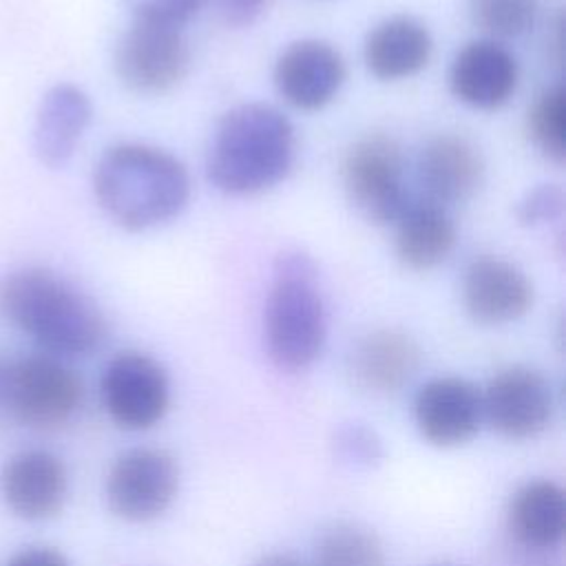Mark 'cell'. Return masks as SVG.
Instances as JSON below:
<instances>
[{
    "mask_svg": "<svg viewBox=\"0 0 566 566\" xmlns=\"http://www.w3.org/2000/svg\"><path fill=\"white\" fill-rule=\"evenodd\" d=\"M0 314L53 356H86L106 338L99 307L64 276L38 265L0 276Z\"/></svg>",
    "mask_w": 566,
    "mask_h": 566,
    "instance_id": "cell-1",
    "label": "cell"
},
{
    "mask_svg": "<svg viewBox=\"0 0 566 566\" xmlns=\"http://www.w3.org/2000/svg\"><path fill=\"white\" fill-rule=\"evenodd\" d=\"M104 214L124 230H148L177 217L190 197L186 166L170 153L124 142L106 148L93 170Z\"/></svg>",
    "mask_w": 566,
    "mask_h": 566,
    "instance_id": "cell-2",
    "label": "cell"
},
{
    "mask_svg": "<svg viewBox=\"0 0 566 566\" xmlns=\"http://www.w3.org/2000/svg\"><path fill=\"white\" fill-rule=\"evenodd\" d=\"M294 128L274 106L250 102L228 111L212 137L208 179L228 195L272 188L294 164Z\"/></svg>",
    "mask_w": 566,
    "mask_h": 566,
    "instance_id": "cell-3",
    "label": "cell"
},
{
    "mask_svg": "<svg viewBox=\"0 0 566 566\" xmlns=\"http://www.w3.org/2000/svg\"><path fill=\"white\" fill-rule=\"evenodd\" d=\"M263 336L268 356L283 371H303L321 356L327 318L310 256H279L263 312Z\"/></svg>",
    "mask_w": 566,
    "mask_h": 566,
    "instance_id": "cell-4",
    "label": "cell"
},
{
    "mask_svg": "<svg viewBox=\"0 0 566 566\" xmlns=\"http://www.w3.org/2000/svg\"><path fill=\"white\" fill-rule=\"evenodd\" d=\"M84 398L80 374L53 354H27L0 374V400L13 420L31 429L69 422Z\"/></svg>",
    "mask_w": 566,
    "mask_h": 566,
    "instance_id": "cell-5",
    "label": "cell"
},
{
    "mask_svg": "<svg viewBox=\"0 0 566 566\" xmlns=\"http://www.w3.org/2000/svg\"><path fill=\"white\" fill-rule=\"evenodd\" d=\"M340 179L352 206L374 223H394L411 201L405 188L402 148L380 133L365 135L349 146Z\"/></svg>",
    "mask_w": 566,
    "mask_h": 566,
    "instance_id": "cell-6",
    "label": "cell"
},
{
    "mask_svg": "<svg viewBox=\"0 0 566 566\" xmlns=\"http://www.w3.org/2000/svg\"><path fill=\"white\" fill-rule=\"evenodd\" d=\"M181 484L179 462L157 447H135L115 458L106 473V504L124 522L142 524L164 515Z\"/></svg>",
    "mask_w": 566,
    "mask_h": 566,
    "instance_id": "cell-7",
    "label": "cell"
},
{
    "mask_svg": "<svg viewBox=\"0 0 566 566\" xmlns=\"http://www.w3.org/2000/svg\"><path fill=\"white\" fill-rule=\"evenodd\" d=\"M99 396L119 429L146 431L159 424L170 407V380L153 356L119 352L102 371Z\"/></svg>",
    "mask_w": 566,
    "mask_h": 566,
    "instance_id": "cell-8",
    "label": "cell"
},
{
    "mask_svg": "<svg viewBox=\"0 0 566 566\" xmlns=\"http://www.w3.org/2000/svg\"><path fill=\"white\" fill-rule=\"evenodd\" d=\"M117 77L137 93H164L190 69L181 27L133 18L115 46Z\"/></svg>",
    "mask_w": 566,
    "mask_h": 566,
    "instance_id": "cell-9",
    "label": "cell"
},
{
    "mask_svg": "<svg viewBox=\"0 0 566 566\" xmlns=\"http://www.w3.org/2000/svg\"><path fill=\"white\" fill-rule=\"evenodd\" d=\"M553 407L551 382L524 365L497 371L482 389L484 422L509 440L539 436L551 424Z\"/></svg>",
    "mask_w": 566,
    "mask_h": 566,
    "instance_id": "cell-10",
    "label": "cell"
},
{
    "mask_svg": "<svg viewBox=\"0 0 566 566\" xmlns=\"http://www.w3.org/2000/svg\"><path fill=\"white\" fill-rule=\"evenodd\" d=\"M413 422L429 444L462 447L475 438L484 422L482 391L460 376L431 378L413 398Z\"/></svg>",
    "mask_w": 566,
    "mask_h": 566,
    "instance_id": "cell-11",
    "label": "cell"
},
{
    "mask_svg": "<svg viewBox=\"0 0 566 566\" xmlns=\"http://www.w3.org/2000/svg\"><path fill=\"white\" fill-rule=\"evenodd\" d=\"M0 493L13 515L49 520L62 511L69 495L66 464L46 449L20 451L0 471Z\"/></svg>",
    "mask_w": 566,
    "mask_h": 566,
    "instance_id": "cell-12",
    "label": "cell"
},
{
    "mask_svg": "<svg viewBox=\"0 0 566 566\" xmlns=\"http://www.w3.org/2000/svg\"><path fill=\"white\" fill-rule=\"evenodd\" d=\"M345 82L340 53L323 40L292 42L274 64V84L281 97L301 111L329 104Z\"/></svg>",
    "mask_w": 566,
    "mask_h": 566,
    "instance_id": "cell-13",
    "label": "cell"
},
{
    "mask_svg": "<svg viewBox=\"0 0 566 566\" xmlns=\"http://www.w3.org/2000/svg\"><path fill=\"white\" fill-rule=\"evenodd\" d=\"M462 303L473 321L504 325L531 310L533 285L517 265L497 256H480L464 272Z\"/></svg>",
    "mask_w": 566,
    "mask_h": 566,
    "instance_id": "cell-14",
    "label": "cell"
},
{
    "mask_svg": "<svg viewBox=\"0 0 566 566\" xmlns=\"http://www.w3.org/2000/svg\"><path fill=\"white\" fill-rule=\"evenodd\" d=\"M517 60L495 40H475L462 46L449 71L453 95L480 111L500 108L517 88Z\"/></svg>",
    "mask_w": 566,
    "mask_h": 566,
    "instance_id": "cell-15",
    "label": "cell"
},
{
    "mask_svg": "<svg viewBox=\"0 0 566 566\" xmlns=\"http://www.w3.org/2000/svg\"><path fill=\"white\" fill-rule=\"evenodd\" d=\"M418 179L427 199L444 206L471 199L484 179L480 150L460 135H438L429 139L418 159Z\"/></svg>",
    "mask_w": 566,
    "mask_h": 566,
    "instance_id": "cell-16",
    "label": "cell"
},
{
    "mask_svg": "<svg viewBox=\"0 0 566 566\" xmlns=\"http://www.w3.org/2000/svg\"><path fill=\"white\" fill-rule=\"evenodd\" d=\"M91 99L80 86L71 82L51 86L42 95L33 122V153L40 164L64 166L91 124Z\"/></svg>",
    "mask_w": 566,
    "mask_h": 566,
    "instance_id": "cell-17",
    "label": "cell"
},
{
    "mask_svg": "<svg viewBox=\"0 0 566 566\" xmlns=\"http://www.w3.org/2000/svg\"><path fill=\"white\" fill-rule=\"evenodd\" d=\"M420 365L418 343L400 329H376L363 336L349 358L356 387L387 396L402 389Z\"/></svg>",
    "mask_w": 566,
    "mask_h": 566,
    "instance_id": "cell-18",
    "label": "cell"
},
{
    "mask_svg": "<svg viewBox=\"0 0 566 566\" xmlns=\"http://www.w3.org/2000/svg\"><path fill=\"white\" fill-rule=\"evenodd\" d=\"M431 51V33L420 20L394 15L369 31L363 57L371 75L394 82L420 73L429 64Z\"/></svg>",
    "mask_w": 566,
    "mask_h": 566,
    "instance_id": "cell-19",
    "label": "cell"
},
{
    "mask_svg": "<svg viewBox=\"0 0 566 566\" xmlns=\"http://www.w3.org/2000/svg\"><path fill=\"white\" fill-rule=\"evenodd\" d=\"M509 528L533 551L557 548L566 531V495L553 480H531L511 497Z\"/></svg>",
    "mask_w": 566,
    "mask_h": 566,
    "instance_id": "cell-20",
    "label": "cell"
},
{
    "mask_svg": "<svg viewBox=\"0 0 566 566\" xmlns=\"http://www.w3.org/2000/svg\"><path fill=\"white\" fill-rule=\"evenodd\" d=\"M396 223V254L411 270L440 265L455 248V226L447 210L429 199L409 201Z\"/></svg>",
    "mask_w": 566,
    "mask_h": 566,
    "instance_id": "cell-21",
    "label": "cell"
},
{
    "mask_svg": "<svg viewBox=\"0 0 566 566\" xmlns=\"http://www.w3.org/2000/svg\"><path fill=\"white\" fill-rule=\"evenodd\" d=\"M312 566H387V555L374 531L340 522L316 539Z\"/></svg>",
    "mask_w": 566,
    "mask_h": 566,
    "instance_id": "cell-22",
    "label": "cell"
},
{
    "mask_svg": "<svg viewBox=\"0 0 566 566\" xmlns=\"http://www.w3.org/2000/svg\"><path fill=\"white\" fill-rule=\"evenodd\" d=\"M533 144L553 161L566 157V91L562 84L546 88L528 111Z\"/></svg>",
    "mask_w": 566,
    "mask_h": 566,
    "instance_id": "cell-23",
    "label": "cell"
},
{
    "mask_svg": "<svg viewBox=\"0 0 566 566\" xmlns=\"http://www.w3.org/2000/svg\"><path fill=\"white\" fill-rule=\"evenodd\" d=\"M473 22L491 38L524 35L537 15V0H469Z\"/></svg>",
    "mask_w": 566,
    "mask_h": 566,
    "instance_id": "cell-24",
    "label": "cell"
},
{
    "mask_svg": "<svg viewBox=\"0 0 566 566\" xmlns=\"http://www.w3.org/2000/svg\"><path fill=\"white\" fill-rule=\"evenodd\" d=\"M564 208V195L557 186L544 184L535 190H531L517 206V219L524 226H539L546 221H553L562 214Z\"/></svg>",
    "mask_w": 566,
    "mask_h": 566,
    "instance_id": "cell-25",
    "label": "cell"
},
{
    "mask_svg": "<svg viewBox=\"0 0 566 566\" xmlns=\"http://www.w3.org/2000/svg\"><path fill=\"white\" fill-rule=\"evenodd\" d=\"M203 0H130L133 18L184 27L201 7Z\"/></svg>",
    "mask_w": 566,
    "mask_h": 566,
    "instance_id": "cell-26",
    "label": "cell"
},
{
    "mask_svg": "<svg viewBox=\"0 0 566 566\" xmlns=\"http://www.w3.org/2000/svg\"><path fill=\"white\" fill-rule=\"evenodd\" d=\"M338 449L345 460H352L356 464H371L380 458V440L374 436V431L365 427H347L338 433Z\"/></svg>",
    "mask_w": 566,
    "mask_h": 566,
    "instance_id": "cell-27",
    "label": "cell"
},
{
    "mask_svg": "<svg viewBox=\"0 0 566 566\" xmlns=\"http://www.w3.org/2000/svg\"><path fill=\"white\" fill-rule=\"evenodd\" d=\"M4 566H71V562L53 546H27L13 553Z\"/></svg>",
    "mask_w": 566,
    "mask_h": 566,
    "instance_id": "cell-28",
    "label": "cell"
},
{
    "mask_svg": "<svg viewBox=\"0 0 566 566\" xmlns=\"http://www.w3.org/2000/svg\"><path fill=\"white\" fill-rule=\"evenodd\" d=\"M212 2L230 24H248L256 18L265 0H212Z\"/></svg>",
    "mask_w": 566,
    "mask_h": 566,
    "instance_id": "cell-29",
    "label": "cell"
},
{
    "mask_svg": "<svg viewBox=\"0 0 566 566\" xmlns=\"http://www.w3.org/2000/svg\"><path fill=\"white\" fill-rule=\"evenodd\" d=\"M252 566H305V564L292 553H270L256 559Z\"/></svg>",
    "mask_w": 566,
    "mask_h": 566,
    "instance_id": "cell-30",
    "label": "cell"
}]
</instances>
